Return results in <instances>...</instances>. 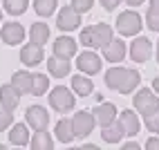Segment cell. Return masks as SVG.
<instances>
[{"label": "cell", "mask_w": 159, "mask_h": 150, "mask_svg": "<svg viewBox=\"0 0 159 150\" xmlns=\"http://www.w3.org/2000/svg\"><path fill=\"white\" fill-rule=\"evenodd\" d=\"M141 83V76L137 70L130 67H110L105 72V85L110 90H116L121 94H130L137 90V85Z\"/></svg>", "instance_id": "obj_1"}, {"label": "cell", "mask_w": 159, "mask_h": 150, "mask_svg": "<svg viewBox=\"0 0 159 150\" xmlns=\"http://www.w3.org/2000/svg\"><path fill=\"white\" fill-rule=\"evenodd\" d=\"M112 27L105 25V23H97V25H90L81 31V43L90 49H103L108 43L112 40Z\"/></svg>", "instance_id": "obj_2"}, {"label": "cell", "mask_w": 159, "mask_h": 150, "mask_svg": "<svg viewBox=\"0 0 159 150\" xmlns=\"http://www.w3.org/2000/svg\"><path fill=\"white\" fill-rule=\"evenodd\" d=\"M49 105L52 110H56L61 114H65L70 110H74V105H76V96H74V92L70 88H65V85H58V88H54L49 92Z\"/></svg>", "instance_id": "obj_3"}, {"label": "cell", "mask_w": 159, "mask_h": 150, "mask_svg": "<svg viewBox=\"0 0 159 150\" xmlns=\"http://www.w3.org/2000/svg\"><path fill=\"white\" fill-rule=\"evenodd\" d=\"M141 16L132 11V9H128V11H121L119 16H116V29H119L121 36H137L141 31Z\"/></svg>", "instance_id": "obj_4"}, {"label": "cell", "mask_w": 159, "mask_h": 150, "mask_svg": "<svg viewBox=\"0 0 159 150\" xmlns=\"http://www.w3.org/2000/svg\"><path fill=\"white\" fill-rule=\"evenodd\" d=\"M132 103H134V108L139 114H150V112L159 110V96H155V92L148 90V88H141L137 92L132 96Z\"/></svg>", "instance_id": "obj_5"}, {"label": "cell", "mask_w": 159, "mask_h": 150, "mask_svg": "<svg viewBox=\"0 0 159 150\" xmlns=\"http://www.w3.org/2000/svg\"><path fill=\"white\" fill-rule=\"evenodd\" d=\"M94 125H97V121H94V114L88 112V110H81L72 116V130H74V137H88L92 130H94Z\"/></svg>", "instance_id": "obj_6"}, {"label": "cell", "mask_w": 159, "mask_h": 150, "mask_svg": "<svg viewBox=\"0 0 159 150\" xmlns=\"http://www.w3.org/2000/svg\"><path fill=\"white\" fill-rule=\"evenodd\" d=\"M56 25H58L61 31H74V29H79V25H81V14L72 5L70 7H63L61 11H58Z\"/></svg>", "instance_id": "obj_7"}, {"label": "cell", "mask_w": 159, "mask_h": 150, "mask_svg": "<svg viewBox=\"0 0 159 150\" xmlns=\"http://www.w3.org/2000/svg\"><path fill=\"white\" fill-rule=\"evenodd\" d=\"M25 119H27V125L34 128V130H45L47 123H49V114L43 105H29L27 112H25Z\"/></svg>", "instance_id": "obj_8"}, {"label": "cell", "mask_w": 159, "mask_h": 150, "mask_svg": "<svg viewBox=\"0 0 159 150\" xmlns=\"http://www.w3.org/2000/svg\"><path fill=\"white\" fill-rule=\"evenodd\" d=\"M152 54V43L148 40L146 36H137L130 45V58L134 63H146Z\"/></svg>", "instance_id": "obj_9"}, {"label": "cell", "mask_w": 159, "mask_h": 150, "mask_svg": "<svg viewBox=\"0 0 159 150\" xmlns=\"http://www.w3.org/2000/svg\"><path fill=\"white\" fill-rule=\"evenodd\" d=\"M0 38H2V43L14 47V45L25 40V27L20 23H7V25H2V29H0Z\"/></svg>", "instance_id": "obj_10"}, {"label": "cell", "mask_w": 159, "mask_h": 150, "mask_svg": "<svg viewBox=\"0 0 159 150\" xmlns=\"http://www.w3.org/2000/svg\"><path fill=\"white\" fill-rule=\"evenodd\" d=\"M45 54H43V45H36V43H27L20 49V61L25 63L27 67H36L38 63H43Z\"/></svg>", "instance_id": "obj_11"}, {"label": "cell", "mask_w": 159, "mask_h": 150, "mask_svg": "<svg viewBox=\"0 0 159 150\" xmlns=\"http://www.w3.org/2000/svg\"><path fill=\"white\" fill-rule=\"evenodd\" d=\"M76 67L83 74H88V76L99 74L101 72V58L94 54V52H83V54H79V58H76Z\"/></svg>", "instance_id": "obj_12"}, {"label": "cell", "mask_w": 159, "mask_h": 150, "mask_svg": "<svg viewBox=\"0 0 159 150\" xmlns=\"http://www.w3.org/2000/svg\"><path fill=\"white\" fill-rule=\"evenodd\" d=\"M92 114H94V121H97L101 128L103 125H110L112 121H116V108H114V103L99 101V105L92 110Z\"/></svg>", "instance_id": "obj_13"}, {"label": "cell", "mask_w": 159, "mask_h": 150, "mask_svg": "<svg viewBox=\"0 0 159 150\" xmlns=\"http://www.w3.org/2000/svg\"><path fill=\"white\" fill-rule=\"evenodd\" d=\"M18 103H20V92L14 88L11 83L2 85V88H0V105H2V110L14 112L18 108Z\"/></svg>", "instance_id": "obj_14"}, {"label": "cell", "mask_w": 159, "mask_h": 150, "mask_svg": "<svg viewBox=\"0 0 159 150\" xmlns=\"http://www.w3.org/2000/svg\"><path fill=\"white\" fill-rule=\"evenodd\" d=\"M125 43L121 40V38H112L108 45L103 47V58L105 61H110V63H119V61H123L125 58Z\"/></svg>", "instance_id": "obj_15"}, {"label": "cell", "mask_w": 159, "mask_h": 150, "mask_svg": "<svg viewBox=\"0 0 159 150\" xmlns=\"http://www.w3.org/2000/svg\"><path fill=\"white\" fill-rule=\"evenodd\" d=\"M119 123L123 125V132L128 137H137L141 130V121H139V116H137L134 110H123L119 114Z\"/></svg>", "instance_id": "obj_16"}, {"label": "cell", "mask_w": 159, "mask_h": 150, "mask_svg": "<svg viewBox=\"0 0 159 150\" xmlns=\"http://www.w3.org/2000/svg\"><path fill=\"white\" fill-rule=\"evenodd\" d=\"M76 54V40L70 38V36H58L54 40V56L61 58H72Z\"/></svg>", "instance_id": "obj_17"}, {"label": "cell", "mask_w": 159, "mask_h": 150, "mask_svg": "<svg viewBox=\"0 0 159 150\" xmlns=\"http://www.w3.org/2000/svg\"><path fill=\"white\" fill-rule=\"evenodd\" d=\"M47 70H49V74H52L54 79H65L67 74H70V70H72V65H70V58L52 56V58L47 61Z\"/></svg>", "instance_id": "obj_18"}, {"label": "cell", "mask_w": 159, "mask_h": 150, "mask_svg": "<svg viewBox=\"0 0 159 150\" xmlns=\"http://www.w3.org/2000/svg\"><path fill=\"white\" fill-rule=\"evenodd\" d=\"M72 92L79 94V96H90L94 92V83L92 79H88V74H76V76H72Z\"/></svg>", "instance_id": "obj_19"}, {"label": "cell", "mask_w": 159, "mask_h": 150, "mask_svg": "<svg viewBox=\"0 0 159 150\" xmlns=\"http://www.w3.org/2000/svg\"><path fill=\"white\" fill-rule=\"evenodd\" d=\"M123 125L119 121H112L110 125H103L101 128V139L105 143H119L121 139H123Z\"/></svg>", "instance_id": "obj_20"}, {"label": "cell", "mask_w": 159, "mask_h": 150, "mask_svg": "<svg viewBox=\"0 0 159 150\" xmlns=\"http://www.w3.org/2000/svg\"><path fill=\"white\" fill-rule=\"evenodd\" d=\"M29 146L34 150H52V148H54V141H52L47 128H45V130H36L34 137L29 139Z\"/></svg>", "instance_id": "obj_21"}, {"label": "cell", "mask_w": 159, "mask_h": 150, "mask_svg": "<svg viewBox=\"0 0 159 150\" xmlns=\"http://www.w3.org/2000/svg\"><path fill=\"white\" fill-rule=\"evenodd\" d=\"M29 40L36 43V45H45L49 40V27L45 23H34L29 29Z\"/></svg>", "instance_id": "obj_22"}, {"label": "cell", "mask_w": 159, "mask_h": 150, "mask_svg": "<svg viewBox=\"0 0 159 150\" xmlns=\"http://www.w3.org/2000/svg\"><path fill=\"white\" fill-rule=\"evenodd\" d=\"M9 141L14 146H27L29 143V130L25 123H16L11 125V132H9Z\"/></svg>", "instance_id": "obj_23"}, {"label": "cell", "mask_w": 159, "mask_h": 150, "mask_svg": "<svg viewBox=\"0 0 159 150\" xmlns=\"http://www.w3.org/2000/svg\"><path fill=\"white\" fill-rule=\"evenodd\" d=\"M11 85H14L20 94H29V90H31V74L25 72V70L16 72L14 76H11Z\"/></svg>", "instance_id": "obj_24"}, {"label": "cell", "mask_w": 159, "mask_h": 150, "mask_svg": "<svg viewBox=\"0 0 159 150\" xmlns=\"http://www.w3.org/2000/svg\"><path fill=\"white\" fill-rule=\"evenodd\" d=\"M56 139L61 143H72V139H74V130H72V121L70 119H61L56 123Z\"/></svg>", "instance_id": "obj_25"}, {"label": "cell", "mask_w": 159, "mask_h": 150, "mask_svg": "<svg viewBox=\"0 0 159 150\" xmlns=\"http://www.w3.org/2000/svg\"><path fill=\"white\" fill-rule=\"evenodd\" d=\"M49 88V79L45 76V74H31V90L29 94H34V96H43Z\"/></svg>", "instance_id": "obj_26"}, {"label": "cell", "mask_w": 159, "mask_h": 150, "mask_svg": "<svg viewBox=\"0 0 159 150\" xmlns=\"http://www.w3.org/2000/svg\"><path fill=\"white\" fill-rule=\"evenodd\" d=\"M2 7H5V11H7L9 16H20V14L27 11L29 0H5Z\"/></svg>", "instance_id": "obj_27"}, {"label": "cell", "mask_w": 159, "mask_h": 150, "mask_svg": "<svg viewBox=\"0 0 159 150\" xmlns=\"http://www.w3.org/2000/svg\"><path fill=\"white\" fill-rule=\"evenodd\" d=\"M56 5H58V0H34V9H36V14L38 16H52L56 11Z\"/></svg>", "instance_id": "obj_28"}, {"label": "cell", "mask_w": 159, "mask_h": 150, "mask_svg": "<svg viewBox=\"0 0 159 150\" xmlns=\"http://www.w3.org/2000/svg\"><path fill=\"white\" fill-rule=\"evenodd\" d=\"M143 121H146V128L150 132H159V110L157 112H150V114H143Z\"/></svg>", "instance_id": "obj_29"}, {"label": "cell", "mask_w": 159, "mask_h": 150, "mask_svg": "<svg viewBox=\"0 0 159 150\" xmlns=\"http://www.w3.org/2000/svg\"><path fill=\"white\" fill-rule=\"evenodd\" d=\"M94 5V0H72V7L76 9L79 14H88Z\"/></svg>", "instance_id": "obj_30"}, {"label": "cell", "mask_w": 159, "mask_h": 150, "mask_svg": "<svg viewBox=\"0 0 159 150\" xmlns=\"http://www.w3.org/2000/svg\"><path fill=\"white\" fill-rule=\"evenodd\" d=\"M146 25H148V29L159 31V14H157V11H150V9H148V14H146Z\"/></svg>", "instance_id": "obj_31"}, {"label": "cell", "mask_w": 159, "mask_h": 150, "mask_svg": "<svg viewBox=\"0 0 159 150\" xmlns=\"http://www.w3.org/2000/svg\"><path fill=\"white\" fill-rule=\"evenodd\" d=\"M11 121H14V114H11V112H7V110L0 112V132L7 130V128L11 125Z\"/></svg>", "instance_id": "obj_32"}, {"label": "cell", "mask_w": 159, "mask_h": 150, "mask_svg": "<svg viewBox=\"0 0 159 150\" xmlns=\"http://www.w3.org/2000/svg\"><path fill=\"white\" fill-rule=\"evenodd\" d=\"M119 2H121V0H101V5H103L105 11H112V9H116V7H119Z\"/></svg>", "instance_id": "obj_33"}, {"label": "cell", "mask_w": 159, "mask_h": 150, "mask_svg": "<svg viewBox=\"0 0 159 150\" xmlns=\"http://www.w3.org/2000/svg\"><path fill=\"white\" fill-rule=\"evenodd\" d=\"M146 148H148V150H159V139H157V137H150V139L146 141Z\"/></svg>", "instance_id": "obj_34"}, {"label": "cell", "mask_w": 159, "mask_h": 150, "mask_svg": "<svg viewBox=\"0 0 159 150\" xmlns=\"http://www.w3.org/2000/svg\"><path fill=\"white\" fill-rule=\"evenodd\" d=\"M123 148L125 150H134V148L139 150V143H137V141H128V143H123Z\"/></svg>", "instance_id": "obj_35"}, {"label": "cell", "mask_w": 159, "mask_h": 150, "mask_svg": "<svg viewBox=\"0 0 159 150\" xmlns=\"http://www.w3.org/2000/svg\"><path fill=\"white\" fill-rule=\"evenodd\" d=\"M150 11H157L159 14V0H150Z\"/></svg>", "instance_id": "obj_36"}, {"label": "cell", "mask_w": 159, "mask_h": 150, "mask_svg": "<svg viewBox=\"0 0 159 150\" xmlns=\"http://www.w3.org/2000/svg\"><path fill=\"white\" fill-rule=\"evenodd\" d=\"M125 2H128L130 7H139V5L143 2V0H125Z\"/></svg>", "instance_id": "obj_37"}, {"label": "cell", "mask_w": 159, "mask_h": 150, "mask_svg": "<svg viewBox=\"0 0 159 150\" xmlns=\"http://www.w3.org/2000/svg\"><path fill=\"white\" fill-rule=\"evenodd\" d=\"M152 90H155V92H157V94H159V76H157V79H155V81H152Z\"/></svg>", "instance_id": "obj_38"}, {"label": "cell", "mask_w": 159, "mask_h": 150, "mask_svg": "<svg viewBox=\"0 0 159 150\" xmlns=\"http://www.w3.org/2000/svg\"><path fill=\"white\" fill-rule=\"evenodd\" d=\"M157 63H159V43H157Z\"/></svg>", "instance_id": "obj_39"}, {"label": "cell", "mask_w": 159, "mask_h": 150, "mask_svg": "<svg viewBox=\"0 0 159 150\" xmlns=\"http://www.w3.org/2000/svg\"><path fill=\"white\" fill-rule=\"evenodd\" d=\"M0 150H5V146H2V143H0Z\"/></svg>", "instance_id": "obj_40"}, {"label": "cell", "mask_w": 159, "mask_h": 150, "mask_svg": "<svg viewBox=\"0 0 159 150\" xmlns=\"http://www.w3.org/2000/svg\"><path fill=\"white\" fill-rule=\"evenodd\" d=\"M0 20H2V11H0Z\"/></svg>", "instance_id": "obj_41"}]
</instances>
